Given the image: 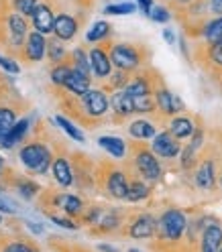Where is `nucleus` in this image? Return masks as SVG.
<instances>
[{
  "mask_svg": "<svg viewBox=\"0 0 222 252\" xmlns=\"http://www.w3.org/2000/svg\"><path fill=\"white\" fill-rule=\"evenodd\" d=\"M21 161L27 169L35 173H45L51 165V153L41 143H31L21 149Z\"/></svg>",
  "mask_w": 222,
  "mask_h": 252,
  "instance_id": "1",
  "label": "nucleus"
},
{
  "mask_svg": "<svg viewBox=\"0 0 222 252\" xmlns=\"http://www.w3.org/2000/svg\"><path fill=\"white\" fill-rule=\"evenodd\" d=\"M110 61H112V65H116V69L131 71V69H137L141 65V55H139L137 47L120 43V45H114L112 49H110Z\"/></svg>",
  "mask_w": 222,
  "mask_h": 252,
  "instance_id": "2",
  "label": "nucleus"
},
{
  "mask_svg": "<svg viewBox=\"0 0 222 252\" xmlns=\"http://www.w3.org/2000/svg\"><path fill=\"white\" fill-rule=\"evenodd\" d=\"M159 232L169 240L182 238V234L185 232V216L178 210H167L159 222Z\"/></svg>",
  "mask_w": 222,
  "mask_h": 252,
  "instance_id": "3",
  "label": "nucleus"
},
{
  "mask_svg": "<svg viewBox=\"0 0 222 252\" xmlns=\"http://www.w3.org/2000/svg\"><path fill=\"white\" fill-rule=\"evenodd\" d=\"M82 102H84L86 112H88L90 116H94V118L104 116L106 110H108V98H106V94L100 92V90H90V92H86L84 96H82Z\"/></svg>",
  "mask_w": 222,
  "mask_h": 252,
  "instance_id": "4",
  "label": "nucleus"
},
{
  "mask_svg": "<svg viewBox=\"0 0 222 252\" xmlns=\"http://www.w3.org/2000/svg\"><path fill=\"white\" fill-rule=\"evenodd\" d=\"M135 163H137L139 173H141V175L145 177V179H149V181L159 179L161 167H159V163H157V159H155L153 153H149V151H139Z\"/></svg>",
  "mask_w": 222,
  "mask_h": 252,
  "instance_id": "5",
  "label": "nucleus"
},
{
  "mask_svg": "<svg viewBox=\"0 0 222 252\" xmlns=\"http://www.w3.org/2000/svg\"><path fill=\"white\" fill-rule=\"evenodd\" d=\"M180 143L176 140L171 132H161L153 138V153L159 155V157H165V159H171V157H176L180 153Z\"/></svg>",
  "mask_w": 222,
  "mask_h": 252,
  "instance_id": "6",
  "label": "nucleus"
},
{
  "mask_svg": "<svg viewBox=\"0 0 222 252\" xmlns=\"http://www.w3.org/2000/svg\"><path fill=\"white\" fill-rule=\"evenodd\" d=\"M33 25L39 33H51L53 27H55V14L51 12L49 6L39 4L37 10L33 12Z\"/></svg>",
  "mask_w": 222,
  "mask_h": 252,
  "instance_id": "7",
  "label": "nucleus"
},
{
  "mask_svg": "<svg viewBox=\"0 0 222 252\" xmlns=\"http://www.w3.org/2000/svg\"><path fill=\"white\" fill-rule=\"evenodd\" d=\"M75 31H77V23H75L74 17H70V14H57V17H55L53 33L57 35V39L70 41V39H74Z\"/></svg>",
  "mask_w": 222,
  "mask_h": 252,
  "instance_id": "8",
  "label": "nucleus"
},
{
  "mask_svg": "<svg viewBox=\"0 0 222 252\" xmlns=\"http://www.w3.org/2000/svg\"><path fill=\"white\" fill-rule=\"evenodd\" d=\"M90 63H92L94 73H96L98 77H108L110 71H112V61H110V57L100 49V47L92 49V53H90Z\"/></svg>",
  "mask_w": 222,
  "mask_h": 252,
  "instance_id": "9",
  "label": "nucleus"
},
{
  "mask_svg": "<svg viewBox=\"0 0 222 252\" xmlns=\"http://www.w3.org/2000/svg\"><path fill=\"white\" fill-rule=\"evenodd\" d=\"M155 100H157V106L161 108L163 114H176V112H180V110L184 108L182 100L178 96H173L171 92L163 90V88L155 94Z\"/></svg>",
  "mask_w": 222,
  "mask_h": 252,
  "instance_id": "10",
  "label": "nucleus"
},
{
  "mask_svg": "<svg viewBox=\"0 0 222 252\" xmlns=\"http://www.w3.org/2000/svg\"><path fill=\"white\" fill-rule=\"evenodd\" d=\"M25 55L29 61H39L45 55V39L43 33H29L27 37V47H25Z\"/></svg>",
  "mask_w": 222,
  "mask_h": 252,
  "instance_id": "11",
  "label": "nucleus"
},
{
  "mask_svg": "<svg viewBox=\"0 0 222 252\" xmlns=\"http://www.w3.org/2000/svg\"><path fill=\"white\" fill-rule=\"evenodd\" d=\"M155 220L151 218V216H141V218H137L135 222L131 224V230H129V234L133 236V238H151V236L155 234Z\"/></svg>",
  "mask_w": 222,
  "mask_h": 252,
  "instance_id": "12",
  "label": "nucleus"
},
{
  "mask_svg": "<svg viewBox=\"0 0 222 252\" xmlns=\"http://www.w3.org/2000/svg\"><path fill=\"white\" fill-rule=\"evenodd\" d=\"M222 248V228L220 226H208L202 236V252H218Z\"/></svg>",
  "mask_w": 222,
  "mask_h": 252,
  "instance_id": "13",
  "label": "nucleus"
},
{
  "mask_svg": "<svg viewBox=\"0 0 222 252\" xmlns=\"http://www.w3.org/2000/svg\"><path fill=\"white\" fill-rule=\"evenodd\" d=\"M106 187H108L110 195L116 197V199H124L126 193H129V183H126L124 173H120V171L110 173V175H108V181H106Z\"/></svg>",
  "mask_w": 222,
  "mask_h": 252,
  "instance_id": "14",
  "label": "nucleus"
},
{
  "mask_svg": "<svg viewBox=\"0 0 222 252\" xmlns=\"http://www.w3.org/2000/svg\"><path fill=\"white\" fill-rule=\"evenodd\" d=\"M66 88L70 92L77 94V96H84L86 92H90V77L82 71H77V69H72L68 82H66Z\"/></svg>",
  "mask_w": 222,
  "mask_h": 252,
  "instance_id": "15",
  "label": "nucleus"
},
{
  "mask_svg": "<svg viewBox=\"0 0 222 252\" xmlns=\"http://www.w3.org/2000/svg\"><path fill=\"white\" fill-rule=\"evenodd\" d=\"M110 102H112V108H114V112L118 116H131L135 112L133 96H129L126 92H116L114 96L110 98Z\"/></svg>",
  "mask_w": 222,
  "mask_h": 252,
  "instance_id": "16",
  "label": "nucleus"
},
{
  "mask_svg": "<svg viewBox=\"0 0 222 252\" xmlns=\"http://www.w3.org/2000/svg\"><path fill=\"white\" fill-rule=\"evenodd\" d=\"M98 145H100L106 153H110L112 157H116V159H122L124 153H126V143H124L122 138H118V136H100V138H98Z\"/></svg>",
  "mask_w": 222,
  "mask_h": 252,
  "instance_id": "17",
  "label": "nucleus"
},
{
  "mask_svg": "<svg viewBox=\"0 0 222 252\" xmlns=\"http://www.w3.org/2000/svg\"><path fill=\"white\" fill-rule=\"evenodd\" d=\"M53 175H55L59 185H63V187L72 185L74 175H72V167H70L68 159H55L53 161Z\"/></svg>",
  "mask_w": 222,
  "mask_h": 252,
  "instance_id": "18",
  "label": "nucleus"
},
{
  "mask_svg": "<svg viewBox=\"0 0 222 252\" xmlns=\"http://www.w3.org/2000/svg\"><path fill=\"white\" fill-rule=\"evenodd\" d=\"M8 27H10V35H12V43L14 45H21L27 35V23L23 17H19V14H10L8 17Z\"/></svg>",
  "mask_w": 222,
  "mask_h": 252,
  "instance_id": "19",
  "label": "nucleus"
},
{
  "mask_svg": "<svg viewBox=\"0 0 222 252\" xmlns=\"http://www.w3.org/2000/svg\"><path fill=\"white\" fill-rule=\"evenodd\" d=\"M196 132V128H194V124H192V120L189 118H173L171 120V134L176 136V138H189Z\"/></svg>",
  "mask_w": 222,
  "mask_h": 252,
  "instance_id": "20",
  "label": "nucleus"
},
{
  "mask_svg": "<svg viewBox=\"0 0 222 252\" xmlns=\"http://www.w3.org/2000/svg\"><path fill=\"white\" fill-rule=\"evenodd\" d=\"M196 183L202 189H208L214 185V163L212 161H204L196 173Z\"/></svg>",
  "mask_w": 222,
  "mask_h": 252,
  "instance_id": "21",
  "label": "nucleus"
},
{
  "mask_svg": "<svg viewBox=\"0 0 222 252\" xmlns=\"http://www.w3.org/2000/svg\"><path fill=\"white\" fill-rule=\"evenodd\" d=\"M129 132L131 136L135 138H141V140H145V138H153L155 136V126L147 120H135L131 126H129Z\"/></svg>",
  "mask_w": 222,
  "mask_h": 252,
  "instance_id": "22",
  "label": "nucleus"
},
{
  "mask_svg": "<svg viewBox=\"0 0 222 252\" xmlns=\"http://www.w3.org/2000/svg\"><path fill=\"white\" fill-rule=\"evenodd\" d=\"M55 201H57V206H61L63 212L70 214V216H77V214H80V210H82V201H80V197H75V195L61 193Z\"/></svg>",
  "mask_w": 222,
  "mask_h": 252,
  "instance_id": "23",
  "label": "nucleus"
},
{
  "mask_svg": "<svg viewBox=\"0 0 222 252\" xmlns=\"http://www.w3.org/2000/svg\"><path fill=\"white\" fill-rule=\"evenodd\" d=\"M124 92L129 94V96H143V94H149V84L145 77H135V80H131L129 84L124 86Z\"/></svg>",
  "mask_w": 222,
  "mask_h": 252,
  "instance_id": "24",
  "label": "nucleus"
},
{
  "mask_svg": "<svg viewBox=\"0 0 222 252\" xmlns=\"http://www.w3.org/2000/svg\"><path fill=\"white\" fill-rule=\"evenodd\" d=\"M133 104H135V112H153L155 106H157V100H153L149 94H143V96H135L133 98Z\"/></svg>",
  "mask_w": 222,
  "mask_h": 252,
  "instance_id": "25",
  "label": "nucleus"
},
{
  "mask_svg": "<svg viewBox=\"0 0 222 252\" xmlns=\"http://www.w3.org/2000/svg\"><path fill=\"white\" fill-rule=\"evenodd\" d=\"M149 195V187L145 183H141V181H133L129 185V193H126V199L129 201H141V199H145Z\"/></svg>",
  "mask_w": 222,
  "mask_h": 252,
  "instance_id": "26",
  "label": "nucleus"
},
{
  "mask_svg": "<svg viewBox=\"0 0 222 252\" xmlns=\"http://www.w3.org/2000/svg\"><path fill=\"white\" fill-rule=\"evenodd\" d=\"M108 33H110V25L106 23V21H100V23H96L90 31H88V35H86V39L88 41H100V39H106L108 37Z\"/></svg>",
  "mask_w": 222,
  "mask_h": 252,
  "instance_id": "27",
  "label": "nucleus"
},
{
  "mask_svg": "<svg viewBox=\"0 0 222 252\" xmlns=\"http://www.w3.org/2000/svg\"><path fill=\"white\" fill-rule=\"evenodd\" d=\"M204 35H206V39H208L210 43L222 41V17L214 19L212 23H208V27H206V31H204Z\"/></svg>",
  "mask_w": 222,
  "mask_h": 252,
  "instance_id": "28",
  "label": "nucleus"
},
{
  "mask_svg": "<svg viewBox=\"0 0 222 252\" xmlns=\"http://www.w3.org/2000/svg\"><path fill=\"white\" fill-rule=\"evenodd\" d=\"M74 65H75V69L77 71H82V73H90V69H92V63L88 61V57H86V53L82 51V49H75L74 51Z\"/></svg>",
  "mask_w": 222,
  "mask_h": 252,
  "instance_id": "29",
  "label": "nucleus"
},
{
  "mask_svg": "<svg viewBox=\"0 0 222 252\" xmlns=\"http://www.w3.org/2000/svg\"><path fill=\"white\" fill-rule=\"evenodd\" d=\"M17 124V116L10 108H0V130H10Z\"/></svg>",
  "mask_w": 222,
  "mask_h": 252,
  "instance_id": "30",
  "label": "nucleus"
},
{
  "mask_svg": "<svg viewBox=\"0 0 222 252\" xmlns=\"http://www.w3.org/2000/svg\"><path fill=\"white\" fill-rule=\"evenodd\" d=\"M57 124H59L61 128L66 130V132H68V134H70L74 140H77V143H84V134H82L80 130H77V128H75V126H74L70 120H66L63 116H57Z\"/></svg>",
  "mask_w": 222,
  "mask_h": 252,
  "instance_id": "31",
  "label": "nucleus"
},
{
  "mask_svg": "<svg viewBox=\"0 0 222 252\" xmlns=\"http://www.w3.org/2000/svg\"><path fill=\"white\" fill-rule=\"evenodd\" d=\"M70 73H72V67H70V65H57V67L51 71V80H53L55 86H66Z\"/></svg>",
  "mask_w": 222,
  "mask_h": 252,
  "instance_id": "32",
  "label": "nucleus"
},
{
  "mask_svg": "<svg viewBox=\"0 0 222 252\" xmlns=\"http://www.w3.org/2000/svg\"><path fill=\"white\" fill-rule=\"evenodd\" d=\"M27 130H29V120H27V118L19 120L17 124L12 126V128H10V138L14 140V145H17V143H21V140L25 138Z\"/></svg>",
  "mask_w": 222,
  "mask_h": 252,
  "instance_id": "33",
  "label": "nucleus"
},
{
  "mask_svg": "<svg viewBox=\"0 0 222 252\" xmlns=\"http://www.w3.org/2000/svg\"><path fill=\"white\" fill-rule=\"evenodd\" d=\"M37 6H39L37 0H14V8H17L21 14H27V17H33Z\"/></svg>",
  "mask_w": 222,
  "mask_h": 252,
  "instance_id": "34",
  "label": "nucleus"
},
{
  "mask_svg": "<svg viewBox=\"0 0 222 252\" xmlns=\"http://www.w3.org/2000/svg\"><path fill=\"white\" fill-rule=\"evenodd\" d=\"M135 10H137V6H135V4H131V2L110 4V6H106V8H104V12H106V14H131V12H135Z\"/></svg>",
  "mask_w": 222,
  "mask_h": 252,
  "instance_id": "35",
  "label": "nucleus"
},
{
  "mask_svg": "<svg viewBox=\"0 0 222 252\" xmlns=\"http://www.w3.org/2000/svg\"><path fill=\"white\" fill-rule=\"evenodd\" d=\"M35 193H37V185H35V183H31V181L19 183V195H23L25 199L35 197Z\"/></svg>",
  "mask_w": 222,
  "mask_h": 252,
  "instance_id": "36",
  "label": "nucleus"
},
{
  "mask_svg": "<svg viewBox=\"0 0 222 252\" xmlns=\"http://www.w3.org/2000/svg\"><path fill=\"white\" fill-rule=\"evenodd\" d=\"M149 17H151L155 23H167V21H169V10L163 8V6H153Z\"/></svg>",
  "mask_w": 222,
  "mask_h": 252,
  "instance_id": "37",
  "label": "nucleus"
},
{
  "mask_svg": "<svg viewBox=\"0 0 222 252\" xmlns=\"http://www.w3.org/2000/svg\"><path fill=\"white\" fill-rule=\"evenodd\" d=\"M210 59H212V63H216V65L222 67V41L212 43V47H210Z\"/></svg>",
  "mask_w": 222,
  "mask_h": 252,
  "instance_id": "38",
  "label": "nucleus"
},
{
  "mask_svg": "<svg viewBox=\"0 0 222 252\" xmlns=\"http://www.w3.org/2000/svg\"><path fill=\"white\" fill-rule=\"evenodd\" d=\"M49 57H51V61H61L66 57V49H63L59 43H49Z\"/></svg>",
  "mask_w": 222,
  "mask_h": 252,
  "instance_id": "39",
  "label": "nucleus"
},
{
  "mask_svg": "<svg viewBox=\"0 0 222 252\" xmlns=\"http://www.w3.org/2000/svg\"><path fill=\"white\" fill-rule=\"evenodd\" d=\"M49 218H51V222H53V224H57V226H61V228L75 230V224L72 222V220H68V218H57V216H51V214H49Z\"/></svg>",
  "mask_w": 222,
  "mask_h": 252,
  "instance_id": "40",
  "label": "nucleus"
},
{
  "mask_svg": "<svg viewBox=\"0 0 222 252\" xmlns=\"http://www.w3.org/2000/svg\"><path fill=\"white\" fill-rule=\"evenodd\" d=\"M0 67L6 69V71H10V73H19V71H21V67L17 65V63L10 61V59H6V57H0Z\"/></svg>",
  "mask_w": 222,
  "mask_h": 252,
  "instance_id": "41",
  "label": "nucleus"
},
{
  "mask_svg": "<svg viewBox=\"0 0 222 252\" xmlns=\"http://www.w3.org/2000/svg\"><path fill=\"white\" fill-rule=\"evenodd\" d=\"M112 86H114V88H122V86H126L124 71H120V69H118V73H114V75H112Z\"/></svg>",
  "mask_w": 222,
  "mask_h": 252,
  "instance_id": "42",
  "label": "nucleus"
},
{
  "mask_svg": "<svg viewBox=\"0 0 222 252\" xmlns=\"http://www.w3.org/2000/svg\"><path fill=\"white\" fill-rule=\"evenodd\" d=\"M139 6H141V10L147 14H151V8H153V0H139Z\"/></svg>",
  "mask_w": 222,
  "mask_h": 252,
  "instance_id": "43",
  "label": "nucleus"
},
{
  "mask_svg": "<svg viewBox=\"0 0 222 252\" xmlns=\"http://www.w3.org/2000/svg\"><path fill=\"white\" fill-rule=\"evenodd\" d=\"M21 246H23V242H10L4 248V252H21Z\"/></svg>",
  "mask_w": 222,
  "mask_h": 252,
  "instance_id": "44",
  "label": "nucleus"
},
{
  "mask_svg": "<svg viewBox=\"0 0 222 252\" xmlns=\"http://www.w3.org/2000/svg\"><path fill=\"white\" fill-rule=\"evenodd\" d=\"M212 10L216 14H222V0H212Z\"/></svg>",
  "mask_w": 222,
  "mask_h": 252,
  "instance_id": "45",
  "label": "nucleus"
},
{
  "mask_svg": "<svg viewBox=\"0 0 222 252\" xmlns=\"http://www.w3.org/2000/svg\"><path fill=\"white\" fill-rule=\"evenodd\" d=\"M163 39H165L169 45H173V43H176V37H173V33H171V31H163Z\"/></svg>",
  "mask_w": 222,
  "mask_h": 252,
  "instance_id": "46",
  "label": "nucleus"
},
{
  "mask_svg": "<svg viewBox=\"0 0 222 252\" xmlns=\"http://www.w3.org/2000/svg\"><path fill=\"white\" fill-rule=\"evenodd\" d=\"M100 250H102V252H118L116 248H112V246H108V244H100Z\"/></svg>",
  "mask_w": 222,
  "mask_h": 252,
  "instance_id": "47",
  "label": "nucleus"
},
{
  "mask_svg": "<svg viewBox=\"0 0 222 252\" xmlns=\"http://www.w3.org/2000/svg\"><path fill=\"white\" fill-rule=\"evenodd\" d=\"M29 226H31V230H33L35 234H41V232H43V228H41L39 224H29Z\"/></svg>",
  "mask_w": 222,
  "mask_h": 252,
  "instance_id": "48",
  "label": "nucleus"
},
{
  "mask_svg": "<svg viewBox=\"0 0 222 252\" xmlns=\"http://www.w3.org/2000/svg\"><path fill=\"white\" fill-rule=\"evenodd\" d=\"M21 252H33V250H31L27 244H23V246H21Z\"/></svg>",
  "mask_w": 222,
  "mask_h": 252,
  "instance_id": "49",
  "label": "nucleus"
},
{
  "mask_svg": "<svg viewBox=\"0 0 222 252\" xmlns=\"http://www.w3.org/2000/svg\"><path fill=\"white\" fill-rule=\"evenodd\" d=\"M2 167H4V161H2V159H0V171H2Z\"/></svg>",
  "mask_w": 222,
  "mask_h": 252,
  "instance_id": "50",
  "label": "nucleus"
},
{
  "mask_svg": "<svg viewBox=\"0 0 222 252\" xmlns=\"http://www.w3.org/2000/svg\"><path fill=\"white\" fill-rule=\"evenodd\" d=\"M129 252H141V250H137V248H131V250H129Z\"/></svg>",
  "mask_w": 222,
  "mask_h": 252,
  "instance_id": "51",
  "label": "nucleus"
},
{
  "mask_svg": "<svg viewBox=\"0 0 222 252\" xmlns=\"http://www.w3.org/2000/svg\"><path fill=\"white\" fill-rule=\"evenodd\" d=\"M182 2H189V0H182Z\"/></svg>",
  "mask_w": 222,
  "mask_h": 252,
  "instance_id": "52",
  "label": "nucleus"
},
{
  "mask_svg": "<svg viewBox=\"0 0 222 252\" xmlns=\"http://www.w3.org/2000/svg\"><path fill=\"white\" fill-rule=\"evenodd\" d=\"M218 252H222V248H220V250H218Z\"/></svg>",
  "mask_w": 222,
  "mask_h": 252,
  "instance_id": "53",
  "label": "nucleus"
},
{
  "mask_svg": "<svg viewBox=\"0 0 222 252\" xmlns=\"http://www.w3.org/2000/svg\"><path fill=\"white\" fill-rule=\"evenodd\" d=\"M0 222H2V218H0Z\"/></svg>",
  "mask_w": 222,
  "mask_h": 252,
  "instance_id": "54",
  "label": "nucleus"
}]
</instances>
